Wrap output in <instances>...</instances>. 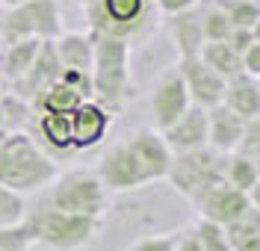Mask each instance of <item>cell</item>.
I'll return each mask as SVG.
<instances>
[{"mask_svg":"<svg viewBox=\"0 0 260 251\" xmlns=\"http://www.w3.org/2000/svg\"><path fill=\"white\" fill-rule=\"evenodd\" d=\"M228 42H231L234 48L240 50V53H245V50L254 45V30H251V27H234Z\"/></svg>","mask_w":260,"mask_h":251,"instance_id":"cell-33","label":"cell"},{"mask_svg":"<svg viewBox=\"0 0 260 251\" xmlns=\"http://www.w3.org/2000/svg\"><path fill=\"white\" fill-rule=\"evenodd\" d=\"M234 251H260V236H248L243 242H237Z\"/></svg>","mask_w":260,"mask_h":251,"instance_id":"cell-37","label":"cell"},{"mask_svg":"<svg viewBox=\"0 0 260 251\" xmlns=\"http://www.w3.org/2000/svg\"><path fill=\"white\" fill-rule=\"evenodd\" d=\"M36 234H32L30 222L24 219L21 225H9V228H0V251H30L36 248Z\"/></svg>","mask_w":260,"mask_h":251,"instance_id":"cell-29","label":"cell"},{"mask_svg":"<svg viewBox=\"0 0 260 251\" xmlns=\"http://www.w3.org/2000/svg\"><path fill=\"white\" fill-rule=\"evenodd\" d=\"M0 133H6V118H3V103H0Z\"/></svg>","mask_w":260,"mask_h":251,"instance_id":"cell-41","label":"cell"},{"mask_svg":"<svg viewBox=\"0 0 260 251\" xmlns=\"http://www.w3.org/2000/svg\"><path fill=\"white\" fill-rule=\"evenodd\" d=\"M65 33L59 0H24L18 6H6L3 12V42L18 39H42L53 42Z\"/></svg>","mask_w":260,"mask_h":251,"instance_id":"cell-7","label":"cell"},{"mask_svg":"<svg viewBox=\"0 0 260 251\" xmlns=\"http://www.w3.org/2000/svg\"><path fill=\"white\" fill-rule=\"evenodd\" d=\"M89 30L98 35L124 39L130 48L148 42L160 27V9L154 0H98L95 6L83 9Z\"/></svg>","mask_w":260,"mask_h":251,"instance_id":"cell-2","label":"cell"},{"mask_svg":"<svg viewBox=\"0 0 260 251\" xmlns=\"http://www.w3.org/2000/svg\"><path fill=\"white\" fill-rule=\"evenodd\" d=\"M198 15H201V27H204V39H207V42H228V39H231L234 24H231L228 12L216 3V0H201Z\"/></svg>","mask_w":260,"mask_h":251,"instance_id":"cell-25","label":"cell"},{"mask_svg":"<svg viewBox=\"0 0 260 251\" xmlns=\"http://www.w3.org/2000/svg\"><path fill=\"white\" fill-rule=\"evenodd\" d=\"M225 157L228 154H219L210 145L195 151H180L172 157V168H169L166 181L198 210L201 201L207 198V192L225 181Z\"/></svg>","mask_w":260,"mask_h":251,"instance_id":"cell-5","label":"cell"},{"mask_svg":"<svg viewBox=\"0 0 260 251\" xmlns=\"http://www.w3.org/2000/svg\"><path fill=\"white\" fill-rule=\"evenodd\" d=\"M0 92H3V80H0Z\"/></svg>","mask_w":260,"mask_h":251,"instance_id":"cell-44","label":"cell"},{"mask_svg":"<svg viewBox=\"0 0 260 251\" xmlns=\"http://www.w3.org/2000/svg\"><path fill=\"white\" fill-rule=\"evenodd\" d=\"M3 6H18V3H24V0H0Z\"/></svg>","mask_w":260,"mask_h":251,"instance_id":"cell-43","label":"cell"},{"mask_svg":"<svg viewBox=\"0 0 260 251\" xmlns=\"http://www.w3.org/2000/svg\"><path fill=\"white\" fill-rule=\"evenodd\" d=\"M225 181L237 189L248 192L260 181V166L254 157H248L243 151H231L225 157Z\"/></svg>","mask_w":260,"mask_h":251,"instance_id":"cell-24","label":"cell"},{"mask_svg":"<svg viewBox=\"0 0 260 251\" xmlns=\"http://www.w3.org/2000/svg\"><path fill=\"white\" fill-rule=\"evenodd\" d=\"M98 174L101 181L107 184L110 192H133V189H142L151 184L145 166L139 163L136 151L130 148V142H115L101 154L98 160Z\"/></svg>","mask_w":260,"mask_h":251,"instance_id":"cell-8","label":"cell"},{"mask_svg":"<svg viewBox=\"0 0 260 251\" xmlns=\"http://www.w3.org/2000/svg\"><path fill=\"white\" fill-rule=\"evenodd\" d=\"M24 219H27V204H24V195L0 184V228L21 225Z\"/></svg>","mask_w":260,"mask_h":251,"instance_id":"cell-28","label":"cell"},{"mask_svg":"<svg viewBox=\"0 0 260 251\" xmlns=\"http://www.w3.org/2000/svg\"><path fill=\"white\" fill-rule=\"evenodd\" d=\"M237 151H243V154H248V157L260 160V116L245 121V133H243V142H240Z\"/></svg>","mask_w":260,"mask_h":251,"instance_id":"cell-32","label":"cell"},{"mask_svg":"<svg viewBox=\"0 0 260 251\" xmlns=\"http://www.w3.org/2000/svg\"><path fill=\"white\" fill-rule=\"evenodd\" d=\"M110 189L101 181L98 168H68L59 171L50 184V207L65 213H83V216H107L110 207Z\"/></svg>","mask_w":260,"mask_h":251,"instance_id":"cell-6","label":"cell"},{"mask_svg":"<svg viewBox=\"0 0 260 251\" xmlns=\"http://www.w3.org/2000/svg\"><path fill=\"white\" fill-rule=\"evenodd\" d=\"M178 68H180V74H183V80H186V89H189L192 103L210 110V106H216V103L225 100L228 80L216 71V68L207 65L201 56H180Z\"/></svg>","mask_w":260,"mask_h":251,"instance_id":"cell-10","label":"cell"},{"mask_svg":"<svg viewBox=\"0 0 260 251\" xmlns=\"http://www.w3.org/2000/svg\"><path fill=\"white\" fill-rule=\"evenodd\" d=\"M59 174L56 160L27 130L0 136V184L15 192H36Z\"/></svg>","mask_w":260,"mask_h":251,"instance_id":"cell-1","label":"cell"},{"mask_svg":"<svg viewBox=\"0 0 260 251\" xmlns=\"http://www.w3.org/2000/svg\"><path fill=\"white\" fill-rule=\"evenodd\" d=\"M0 103H3V118H6V133L24 130L32 116V103L18 92H0Z\"/></svg>","mask_w":260,"mask_h":251,"instance_id":"cell-26","label":"cell"},{"mask_svg":"<svg viewBox=\"0 0 260 251\" xmlns=\"http://www.w3.org/2000/svg\"><path fill=\"white\" fill-rule=\"evenodd\" d=\"M36 242L50 251H83L92 242H98L104 219L101 216H83V213H65L56 207H48L42 213L27 216Z\"/></svg>","mask_w":260,"mask_h":251,"instance_id":"cell-4","label":"cell"},{"mask_svg":"<svg viewBox=\"0 0 260 251\" xmlns=\"http://www.w3.org/2000/svg\"><path fill=\"white\" fill-rule=\"evenodd\" d=\"M74 3H77V6H80V9H89V6H95L98 0H74Z\"/></svg>","mask_w":260,"mask_h":251,"instance_id":"cell-39","label":"cell"},{"mask_svg":"<svg viewBox=\"0 0 260 251\" xmlns=\"http://www.w3.org/2000/svg\"><path fill=\"white\" fill-rule=\"evenodd\" d=\"M204 62L210 68H216L225 80H231V77H237V74H243V53L234 48L231 42H204V48H201V53H198Z\"/></svg>","mask_w":260,"mask_h":251,"instance_id":"cell-22","label":"cell"},{"mask_svg":"<svg viewBox=\"0 0 260 251\" xmlns=\"http://www.w3.org/2000/svg\"><path fill=\"white\" fill-rule=\"evenodd\" d=\"M251 30H254V39H257V42H260V18H257V21H254V27H251Z\"/></svg>","mask_w":260,"mask_h":251,"instance_id":"cell-42","label":"cell"},{"mask_svg":"<svg viewBox=\"0 0 260 251\" xmlns=\"http://www.w3.org/2000/svg\"><path fill=\"white\" fill-rule=\"evenodd\" d=\"M154 3H157V9L162 15H178V12H186V9L198 6L201 0H154Z\"/></svg>","mask_w":260,"mask_h":251,"instance_id":"cell-34","label":"cell"},{"mask_svg":"<svg viewBox=\"0 0 260 251\" xmlns=\"http://www.w3.org/2000/svg\"><path fill=\"white\" fill-rule=\"evenodd\" d=\"M130 148L136 151V157H139V163L145 166L148 177H151V184H157V181H166L169 177V168H172V148H169V142H166V136L162 130H154V127H139V130H133L127 136Z\"/></svg>","mask_w":260,"mask_h":251,"instance_id":"cell-11","label":"cell"},{"mask_svg":"<svg viewBox=\"0 0 260 251\" xmlns=\"http://www.w3.org/2000/svg\"><path fill=\"white\" fill-rule=\"evenodd\" d=\"M59 77H62V62H59V56H56L53 42H42V48L36 53V62H32V68L27 71V77H24V83L18 86L15 92L24 95V98L32 103L48 86L56 83Z\"/></svg>","mask_w":260,"mask_h":251,"instance_id":"cell-17","label":"cell"},{"mask_svg":"<svg viewBox=\"0 0 260 251\" xmlns=\"http://www.w3.org/2000/svg\"><path fill=\"white\" fill-rule=\"evenodd\" d=\"M207 133H210V127H207V110L198 106V103H192L172 127L162 130V136H166L172 154L204 148V145H207Z\"/></svg>","mask_w":260,"mask_h":251,"instance_id":"cell-14","label":"cell"},{"mask_svg":"<svg viewBox=\"0 0 260 251\" xmlns=\"http://www.w3.org/2000/svg\"><path fill=\"white\" fill-rule=\"evenodd\" d=\"M83 100L86 98H83L80 92L59 77L56 83L48 86L39 98L32 100V110H39V113H74Z\"/></svg>","mask_w":260,"mask_h":251,"instance_id":"cell-21","label":"cell"},{"mask_svg":"<svg viewBox=\"0 0 260 251\" xmlns=\"http://www.w3.org/2000/svg\"><path fill=\"white\" fill-rule=\"evenodd\" d=\"M42 48V39H18V42H3L0 45V80L15 92L24 83L27 71L36 62V53Z\"/></svg>","mask_w":260,"mask_h":251,"instance_id":"cell-15","label":"cell"},{"mask_svg":"<svg viewBox=\"0 0 260 251\" xmlns=\"http://www.w3.org/2000/svg\"><path fill=\"white\" fill-rule=\"evenodd\" d=\"M130 251H178V234H157L136 239Z\"/></svg>","mask_w":260,"mask_h":251,"instance_id":"cell-31","label":"cell"},{"mask_svg":"<svg viewBox=\"0 0 260 251\" xmlns=\"http://www.w3.org/2000/svg\"><path fill=\"white\" fill-rule=\"evenodd\" d=\"M237 116H243L245 121L248 118L260 116V77H251V74H237L231 77L225 86V100Z\"/></svg>","mask_w":260,"mask_h":251,"instance_id":"cell-20","label":"cell"},{"mask_svg":"<svg viewBox=\"0 0 260 251\" xmlns=\"http://www.w3.org/2000/svg\"><path fill=\"white\" fill-rule=\"evenodd\" d=\"M115 113H110L104 103H98L95 98L83 100L80 106L71 113V133H74V151L95 148L104 142V136L113 124Z\"/></svg>","mask_w":260,"mask_h":251,"instance_id":"cell-12","label":"cell"},{"mask_svg":"<svg viewBox=\"0 0 260 251\" xmlns=\"http://www.w3.org/2000/svg\"><path fill=\"white\" fill-rule=\"evenodd\" d=\"M39 130L45 145L53 151H74V133H71V113H42Z\"/></svg>","mask_w":260,"mask_h":251,"instance_id":"cell-23","label":"cell"},{"mask_svg":"<svg viewBox=\"0 0 260 251\" xmlns=\"http://www.w3.org/2000/svg\"><path fill=\"white\" fill-rule=\"evenodd\" d=\"M178 251H204L195 231H186V234H178Z\"/></svg>","mask_w":260,"mask_h":251,"instance_id":"cell-36","label":"cell"},{"mask_svg":"<svg viewBox=\"0 0 260 251\" xmlns=\"http://www.w3.org/2000/svg\"><path fill=\"white\" fill-rule=\"evenodd\" d=\"M248 207H251V201H248V192L243 189H237V186H231L228 181H222L219 186H213L210 192H207V198L201 201V207H198V216L210 219V222H219V225H234L237 219H243L248 213Z\"/></svg>","mask_w":260,"mask_h":251,"instance_id":"cell-13","label":"cell"},{"mask_svg":"<svg viewBox=\"0 0 260 251\" xmlns=\"http://www.w3.org/2000/svg\"><path fill=\"white\" fill-rule=\"evenodd\" d=\"M92 33V30H89ZM95 35V65H92V86L95 100L110 113H121L130 100V45L115 35Z\"/></svg>","mask_w":260,"mask_h":251,"instance_id":"cell-3","label":"cell"},{"mask_svg":"<svg viewBox=\"0 0 260 251\" xmlns=\"http://www.w3.org/2000/svg\"><path fill=\"white\" fill-rule=\"evenodd\" d=\"M0 136H3V133H0Z\"/></svg>","mask_w":260,"mask_h":251,"instance_id":"cell-45","label":"cell"},{"mask_svg":"<svg viewBox=\"0 0 260 251\" xmlns=\"http://www.w3.org/2000/svg\"><path fill=\"white\" fill-rule=\"evenodd\" d=\"M166 30L175 42V50L178 56H198L201 48H204V27H201V15H198V6L186 9V12H178V15H166Z\"/></svg>","mask_w":260,"mask_h":251,"instance_id":"cell-18","label":"cell"},{"mask_svg":"<svg viewBox=\"0 0 260 251\" xmlns=\"http://www.w3.org/2000/svg\"><path fill=\"white\" fill-rule=\"evenodd\" d=\"M243 68H245V74L260 77V42L257 39H254V45L243 53Z\"/></svg>","mask_w":260,"mask_h":251,"instance_id":"cell-35","label":"cell"},{"mask_svg":"<svg viewBox=\"0 0 260 251\" xmlns=\"http://www.w3.org/2000/svg\"><path fill=\"white\" fill-rule=\"evenodd\" d=\"M53 48L62 68H77V71H89L95 65V35L89 33H62L59 39H53Z\"/></svg>","mask_w":260,"mask_h":251,"instance_id":"cell-19","label":"cell"},{"mask_svg":"<svg viewBox=\"0 0 260 251\" xmlns=\"http://www.w3.org/2000/svg\"><path fill=\"white\" fill-rule=\"evenodd\" d=\"M207 145L216 148L219 154H231V151L240 148L243 142V133H245V118L237 116L228 103H216L207 110Z\"/></svg>","mask_w":260,"mask_h":251,"instance_id":"cell-16","label":"cell"},{"mask_svg":"<svg viewBox=\"0 0 260 251\" xmlns=\"http://www.w3.org/2000/svg\"><path fill=\"white\" fill-rule=\"evenodd\" d=\"M192 231H195V236H198V242H201L204 251H234L231 236H228V228L219 225V222H210V219L198 216V222L192 225Z\"/></svg>","mask_w":260,"mask_h":251,"instance_id":"cell-27","label":"cell"},{"mask_svg":"<svg viewBox=\"0 0 260 251\" xmlns=\"http://www.w3.org/2000/svg\"><path fill=\"white\" fill-rule=\"evenodd\" d=\"M189 106H192V98H189V89H186L180 68H166L154 83V92H151V116H154L157 130L172 127Z\"/></svg>","mask_w":260,"mask_h":251,"instance_id":"cell-9","label":"cell"},{"mask_svg":"<svg viewBox=\"0 0 260 251\" xmlns=\"http://www.w3.org/2000/svg\"><path fill=\"white\" fill-rule=\"evenodd\" d=\"M248 201H251V207H254V210H260V181L248 189Z\"/></svg>","mask_w":260,"mask_h":251,"instance_id":"cell-38","label":"cell"},{"mask_svg":"<svg viewBox=\"0 0 260 251\" xmlns=\"http://www.w3.org/2000/svg\"><path fill=\"white\" fill-rule=\"evenodd\" d=\"M3 12H6V6L0 3V45H3Z\"/></svg>","mask_w":260,"mask_h":251,"instance_id":"cell-40","label":"cell"},{"mask_svg":"<svg viewBox=\"0 0 260 251\" xmlns=\"http://www.w3.org/2000/svg\"><path fill=\"white\" fill-rule=\"evenodd\" d=\"M228 12L234 27H254L260 18V0H216Z\"/></svg>","mask_w":260,"mask_h":251,"instance_id":"cell-30","label":"cell"}]
</instances>
